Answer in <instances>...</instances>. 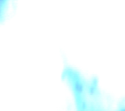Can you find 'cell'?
Returning a JSON list of instances; mask_svg holds the SVG:
<instances>
[{
  "label": "cell",
  "mask_w": 125,
  "mask_h": 111,
  "mask_svg": "<svg viewBox=\"0 0 125 111\" xmlns=\"http://www.w3.org/2000/svg\"><path fill=\"white\" fill-rule=\"evenodd\" d=\"M76 111H125L124 108H119L114 111L108 110L103 103L94 102L92 101L86 102L84 99H79L78 103H75Z\"/></svg>",
  "instance_id": "1"
}]
</instances>
